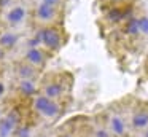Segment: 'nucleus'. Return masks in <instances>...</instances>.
<instances>
[{
  "label": "nucleus",
  "mask_w": 148,
  "mask_h": 137,
  "mask_svg": "<svg viewBox=\"0 0 148 137\" xmlns=\"http://www.w3.org/2000/svg\"><path fill=\"white\" fill-rule=\"evenodd\" d=\"M72 78L69 75H45L42 80L38 81V92L43 96H46L48 99L53 101L62 102L65 97H69L70 94V88H72Z\"/></svg>",
  "instance_id": "1"
},
{
  "label": "nucleus",
  "mask_w": 148,
  "mask_h": 137,
  "mask_svg": "<svg viewBox=\"0 0 148 137\" xmlns=\"http://www.w3.org/2000/svg\"><path fill=\"white\" fill-rule=\"evenodd\" d=\"M30 110L37 120H43L46 123H54L64 115L65 105L62 102L48 99L43 94H35L30 99Z\"/></svg>",
  "instance_id": "2"
},
{
  "label": "nucleus",
  "mask_w": 148,
  "mask_h": 137,
  "mask_svg": "<svg viewBox=\"0 0 148 137\" xmlns=\"http://www.w3.org/2000/svg\"><path fill=\"white\" fill-rule=\"evenodd\" d=\"M37 35L40 38L42 48H45L51 54L61 51L64 43H65V34H64V29L61 27V24L38 27L37 29Z\"/></svg>",
  "instance_id": "3"
},
{
  "label": "nucleus",
  "mask_w": 148,
  "mask_h": 137,
  "mask_svg": "<svg viewBox=\"0 0 148 137\" xmlns=\"http://www.w3.org/2000/svg\"><path fill=\"white\" fill-rule=\"evenodd\" d=\"M24 118V112L19 107H7L3 115L0 116V137H13L14 131L21 126Z\"/></svg>",
  "instance_id": "4"
},
{
  "label": "nucleus",
  "mask_w": 148,
  "mask_h": 137,
  "mask_svg": "<svg viewBox=\"0 0 148 137\" xmlns=\"http://www.w3.org/2000/svg\"><path fill=\"white\" fill-rule=\"evenodd\" d=\"M62 14L61 6H51L45 3H34L32 6V19L38 24V27L59 24V19Z\"/></svg>",
  "instance_id": "5"
},
{
  "label": "nucleus",
  "mask_w": 148,
  "mask_h": 137,
  "mask_svg": "<svg viewBox=\"0 0 148 137\" xmlns=\"http://www.w3.org/2000/svg\"><path fill=\"white\" fill-rule=\"evenodd\" d=\"M27 18H29V8L26 5H23V3H13L2 14L3 24L8 29H14V27L23 25L27 21Z\"/></svg>",
  "instance_id": "6"
},
{
  "label": "nucleus",
  "mask_w": 148,
  "mask_h": 137,
  "mask_svg": "<svg viewBox=\"0 0 148 137\" xmlns=\"http://www.w3.org/2000/svg\"><path fill=\"white\" fill-rule=\"evenodd\" d=\"M51 56L53 54L48 53V51H46L45 48H42V46H38V48H26V51L23 53V61L42 72V70L46 67V64H48V61H49Z\"/></svg>",
  "instance_id": "7"
},
{
  "label": "nucleus",
  "mask_w": 148,
  "mask_h": 137,
  "mask_svg": "<svg viewBox=\"0 0 148 137\" xmlns=\"http://www.w3.org/2000/svg\"><path fill=\"white\" fill-rule=\"evenodd\" d=\"M38 81L37 80H16V83H14L16 96L19 99H23V101L30 102V99L34 96L38 94Z\"/></svg>",
  "instance_id": "8"
},
{
  "label": "nucleus",
  "mask_w": 148,
  "mask_h": 137,
  "mask_svg": "<svg viewBox=\"0 0 148 137\" xmlns=\"http://www.w3.org/2000/svg\"><path fill=\"white\" fill-rule=\"evenodd\" d=\"M107 129L110 131L112 137H126L127 134V123L126 120L118 113H112L107 118Z\"/></svg>",
  "instance_id": "9"
},
{
  "label": "nucleus",
  "mask_w": 148,
  "mask_h": 137,
  "mask_svg": "<svg viewBox=\"0 0 148 137\" xmlns=\"http://www.w3.org/2000/svg\"><path fill=\"white\" fill-rule=\"evenodd\" d=\"M14 75H16L18 80H40V70H37L35 67L29 65L27 62H24L23 59L18 61L14 64Z\"/></svg>",
  "instance_id": "10"
},
{
  "label": "nucleus",
  "mask_w": 148,
  "mask_h": 137,
  "mask_svg": "<svg viewBox=\"0 0 148 137\" xmlns=\"http://www.w3.org/2000/svg\"><path fill=\"white\" fill-rule=\"evenodd\" d=\"M21 37L16 30L13 29H5V30H0V46L3 48L7 53L13 51L14 48L19 45Z\"/></svg>",
  "instance_id": "11"
},
{
  "label": "nucleus",
  "mask_w": 148,
  "mask_h": 137,
  "mask_svg": "<svg viewBox=\"0 0 148 137\" xmlns=\"http://www.w3.org/2000/svg\"><path fill=\"white\" fill-rule=\"evenodd\" d=\"M131 127L134 131L148 129V110L147 108H137L131 116Z\"/></svg>",
  "instance_id": "12"
},
{
  "label": "nucleus",
  "mask_w": 148,
  "mask_h": 137,
  "mask_svg": "<svg viewBox=\"0 0 148 137\" xmlns=\"http://www.w3.org/2000/svg\"><path fill=\"white\" fill-rule=\"evenodd\" d=\"M105 19L110 24H119L121 21H126V14H124V6H118L113 5L110 8H107L105 11Z\"/></svg>",
  "instance_id": "13"
},
{
  "label": "nucleus",
  "mask_w": 148,
  "mask_h": 137,
  "mask_svg": "<svg viewBox=\"0 0 148 137\" xmlns=\"http://www.w3.org/2000/svg\"><path fill=\"white\" fill-rule=\"evenodd\" d=\"M34 136H35V127H34V124L30 123L29 120H26V118H24L21 126L18 127L13 134V137H34Z\"/></svg>",
  "instance_id": "14"
},
{
  "label": "nucleus",
  "mask_w": 148,
  "mask_h": 137,
  "mask_svg": "<svg viewBox=\"0 0 148 137\" xmlns=\"http://www.w3.org/2000/svg\"><path fill=\"white\" fill-rule=\"evenodd\" d=\"M123 32L129 37H137L138 35V25H137V18L132 16V18L126 19L124 25H123Z\"/></svg>",
  "instance_id": "15"
},
{
  "label": "nucleus",
  "mask_w": 148,
  "mask_h": 137,
  "mask_svg": "<svg viewBox=\"0 0 148 137\" xmlns=\"http://www.w3.org/2000/svg\"><path fill=\"white\" fill-rule=\"evenodd\" d=\"M91 137H112V134L107 129L105 124H97V126H94L92 131H91Z\"/></svg>",
  "instance_id": "16"
},
{
  "label": "nucleus",
  "mask_w": 148,
  "mask_h": 137,
  "mask_svg": "<svg viewBox=\"0 0 148 137\" xmlns=\"http://www.w3.org/2000/svg\"><path fill=\"white\" fill-rule=\"evenodd\" d=\"M137 25H138V34L148 37V16H138Z\"/></svg>",
  "instance_id": "17"
},
{
  "label": "nucleus",
  "mask_w": 148,
  "mask_h": 137,
  "mask_svg": "<svg viewBox=\"0 0 148 137\" xmlns=\"http://www.w3.org/2000/svg\"><path fill=\"white\" fill-rule=\"evenodd\" d=\"M7 92H8V86L3 80L0 78V104H3V99L7 97Z\"/></svg>",
  "instance_id": "18"
},
{
  "label": "nucleus",
  "mask_w": 148,
  "mask_h": 137,
  "mask_svg": "<svg viewBox=\"0 0 148 137\" xmlns=\"http://www.w3.org/2000/svg\"><path fill=\"white\" fill-rule=\"evenodd\" d=\"M54 137H75V134L72 131L65 129V127H61V129H58L54 132Z\"/></svg>",
  "instance_id": "19"
},
{
  "label": "nucleus",
  "mask_w": 148,
  "mask_h": 137,
  "mask_svg": "<svg viewBox=\"0 0 148 137\" xmlns=\"http://www.w3.org/2000/svg\"><path fill=\"white\" fill-rule=\"evenodd\" d=\"M34 3H45V5H51V6H62L64 0H32Z\"/></svg>",
  "instance_id": "20"
},
{
  "label": "nucleus",
  "mask_w": 148,
  "mask_h": 137,
  "mask_svg": "<svg viewBox=\"0 0 148 137\" xmlns=\"http://www.w3.org/2000/svg\"><path fill=\"white\" fill-rule=\"evenodd\" d=\"M13 5V0H0V10H7V8H10V6Z\"/></svg>",
  "instance_id": "21"
},
{
  "label": "nucleus",
  "mask_w": 148,
  "mask_h": 137,
  "mask_svg": "<svg viewBox=\"0 0 148 137\" xmlns=\"http://www.w3.org/2000/svg\"><path fill=\"white\" fill-rule=\"evenodd\" d=\"M7 57H8V53L2 46H0V64H3L5 61H7Z\"/></svg>",
  "instance_id": "22"
},
{
  "label": "nucleus",
  "mask_w": 148,
  "mask_h": 137,
  "mask_svg": "<svg viewBox=\"0 0 148 137\" xmlns=\"http://www.w3.org/2000/svg\"><path fill=\"white\" fill-rule=\"evenodd\" d=\"M112 3H115V5H118V6H121V3H124V2H127V0H110Z\"/></svg>",
  "instance_id": "23"
},
{
  "label": "nucleus",
  "mask_w": 148,
  "mask_h": 137,
  "mask_svg": "<svg viewBox=\"0 0 148 137\" xmlns=\"http://www.w3.org/2000/svg\"><path fill=\"white\" fill-rule=\"evenodd\" d=\"M5 108H7V107H5V105H3V104H0V116H2V115H3V112H5Z\"/></svg>",
  "instance_id": "24"
},
{
  "label": "nucleus",
  "mask_w": 148,
  "mask_h": 137,
  "mask_svg": "<svg viewBox=\"0 0 148 137\" xmlns=\"http://www.w3.org/2000/svg\"><path fill=\"white\" fill-rule=\"evenodd\" d=\"M142 137H148V129L142 131Z\"/></svg>",
  "instance_id": "25"
}]
</instances>
